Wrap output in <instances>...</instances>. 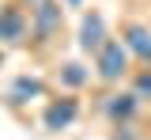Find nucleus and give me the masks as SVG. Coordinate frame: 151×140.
<instances>
[{
    "label": "nucleus",
    "mask_w": 151,
    "mask_h": 140,
    "mask_svg": "<svg viewBox=\"0 0 151 140\" xmlns=\"http://www.w3.org/2000/svg\"><path fill=\"white\" fill-rule=\"evenodd\" d=\"M30 95H42V80H30V76L15 80V87H12V102H27Z\"/></svg>",
    "instance_id": "nucleus-7"
},
{
    "label": "nucleus",
    "mask_w": 151,
    "mask_h": 140,
    "mask_svg": "<svg viewBox=\"0 0 151 140\" xmlns=\"http://www.w3.org/2000/svg\"><path fill=\"white\" fill-rule=\"evenodd\" d=\"M125 64H129V53H125L121 42H106V45L98 49V76H102V80H117V76L125 72Z\"/></svg>",
    "instance_id": "nucleus-1"
},
{
    "label": "nucleus",
    "mask_w": 151,
    "mask_h": 140,
    "mask_svg": "<svg viewBox=\"0 0 151 140\" xmlns=\"http://www.w3.org/2000/svg\"><path fill=\"white\" fill-rule=\"evenodd\" d=\"M136 91H140V95H151V72H144V76H140V83H136Z\"/></svg>",
    "instance_id": "nucleus-10"
},
{
    "label": "nucleus",
    "mask_w": 151,
    "mask_h": 140,
    "mask_svg": "<svg viewBox=\"0 0 151 140\" xmlns=\"http://www.w3.org/2000/svg\"><path fill=\"white\" fill-rule=\"evenodd\" d=\"M125 45L136 49L144 61H151V34L144 30V27H129V30H125Z\"/></svg>",
    "instance_id": "nucleus-6"
},
{
    "label": "nucleus",
    "mask_w": 151,
    "mask_h": 140,
    "mask_svg": "<svg viewBox=\"0 0 151 140\" xmlns=\"http://www.w3.org/2000/svg\"><path fill=\"white\" fill-rule=\"evenodd\" d=\"M76 118V102L64 99V102H53L49 110H45V129H64L68 121Z\"/></svg>",
    "instance_id": "nucleus-4"
},
{
    "label": "nucleus",
    "mask_w": 151,
    "mask_h": 140,
    "mask_svg": "<svg viewBox=\"0 0 151 140\" xmlns=\"http://www.w3.org/2000/svg\"><path fill=\"white\" fill-rule=\"evenodd\" d=\"M83 80H87V72H83L79 64H64V83H72V87H79Z\"/></svg>",
    "instance_id": "nucleus-9"
},
{
    "label": "nucleus",
    "mask_w": 151,
    "mask_h": 140,
    "mask_svg": "<svg viewBox=\"0 0 151 140\" xmlns=\"http://www.w3.org/2000/svg\"><path fill=\"white\" fill-rule=\"evenodd\" d=\"M57 23H60V8H57L53 0H42V8H38V34L49 38L57 30Z\"/></svg>",
    "instance_id": "nucleus-5"
},
{
    "label": "nucleus",
    "mask_w": 151,
    "mask_h": 140,
    "mask_svg": "<svg viewBox=\"0 0 151 140\" xmlns=\"http://www.w3.org/2000/svg\"><path fill=\"white\" fill-rule=\"evenodd\" d=\"M106 110H110L113 118H129L132 110H136V95H117V99H113Z\"/></svg>",
    "instance_id": "nucleus-8"
},
{
    "label": "nucleus",
    "mask_w": 151,
    "mask_h": 140,
    "mask_svg": "<svg viewBox=\"0 0 151 140\" xmlns=\"http://www.w3.org/2000/svg\"><path fill=\"white\" fill-rule=\"evenodd\" d=\"M121 140H132V136H121Z\"/></svg>",
    "instance_id": "nucleus-11"
},
{
    "label": "nucleus",
    "mask_w": 151,
    "mask_h": 140,
    "mask_svg": "<svg viewBox=\"0 0 151 140\" xmlns=\"http://www.w3.org/2000/svg\"><path fill=\"white\" fill-rule=\"evenodd\" d=\"M23 34H27L23 15H19L15 8H4V12H0V38H4V42H19Z\"/></svg>",
    "instance_id": "nucleus-3"
},
{
    "label": "nucleus",
    "mask_w": 151,
    "mask_h": 140,
    "mask_svg": "<svg viewBox=\"0 0 151 140\" xmlns=\"http://www.w3.org/2000/svg\"><path fill=\"white\" fill-rule=\"evenodd\" d=\"M79 45H83V49H102V45H106V23H102L98 12H91V15L83 19V27H79Z\"/></svg>",
    "instance_id": "nucleus-2"
},
{
    "label": "nucleus",
    "mask_w": 151,
    "mask_h": 140,
    "mask_svg": "<svg viewBox=\"0 0 151 140\" xmlns=\"http://www.w3.org/2000/svg\"><path fill=\"white\" fill-rule=\"evenodd\" d=\"M72 4H79V0H72Z\"/></svg>",
    "instance_id": "nucleus-12"
}]
</instances>
